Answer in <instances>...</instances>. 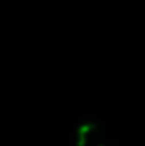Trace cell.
I'll list each match as a JSON object with an SVG mask.
<instances>
[{
  "label": "cell",
  "mask_w": 145,
  "mask_h": 146,
  "mask_svg": "<svg viewBox=\"0 0 145 146\" xmlns=\"http://www.w3.org/2000/svg\"><path fill=\"white\" fill-rule=\"evenodd\" d=\"M77 146H108L101 127L96 122H84L79 126L75 134Z\"/></svg>",
  "instance_id": "6da1fadb"
}]
</instances>
